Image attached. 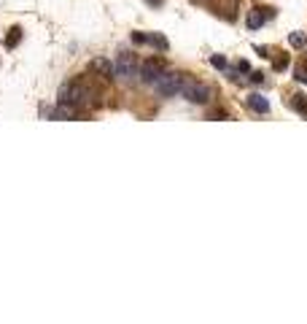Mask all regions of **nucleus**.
<instances>
[{
    "label": "nucleus",
    "instance_id": "obj_1",
    "mask_svg": "<svg viewBox=\"0 0 307 324\" xmlns=\"http://www.w3.org/2000/svg\"><path fill=\"white\" fill-rule=\"evenodd\" d=\"M92 89H86L81 81H68V84H62L59 87V103H70V105H84V103H89L92 100Z\"/></svg>",
    "mask_w": 307,
    "mask_h": 324
},
{
    "label": "nucleus",
    "instance_id": "obj_2",
    "mask_svg": "<svg viewBox=\"0 0 307 324\" xmlns=\"http://www.w3.org/2000/svg\"><path fill=\"white\" fill-rule=\"evenodd\" d=\"M140 76V65H138V57L130 54V51H122L113 62V78L119 81H132V78Z\"/></svg>",
    "mask_w": 307,
    "mask_h": 324
},
{
    "label": "nucleus",
    "instance_id": "obj_3",
    "mask_svg": "<svg viewBox=\"0 0 307 324\" xmlns=\"http://www.w3.org/2000/svg\"><path fill=\"white\" fill-rule=\"evenodd\" d=\"M154 87H156V92L162 97H172V95H178L181 92V87H183V73H175V70H164L162 76L154 81Z\"/></svg>",
    "mask_w": 307,
    "mask_h": 324
},
{
    "label": "nucleus",
    "instance_id": "obj_4",
    "mask_svg": "<svg viewBox=\"0 0 307 324\" xmlns=\"http://www.w3.org/2000/svg\"><path fill=\"white\" fill-rule=\"evenodd\" d=\"M181 95H183L189 103L202 105V103H208V100H210V87H205V84H199V81H186V78H183Z\"/></svg>",
    "mask_w": 307,
    "mask_h": 324
},
{
    "label": "nucleus",
    "instance_id": "obj_5",
    "mask_svg": "<svg viewBox=\"0 0 307 324\" xmlns=\"http://www.w3.org/2000/svg\"><path fill=\"white\" fill-rule=\"evenodd\" d=\"M162 73H164V62H162V59H146V62L140 65V81H143V84H154Z\"/></svg>",
    "mask_w": 307,
    "mask_h": 324
},
{
    "label": "nucleus",
    "instance_id": "obj_6",
    "mask_svg": "<svg viewBox=\"0 0 307 324\" xmlns=\"http://www.w3.org/2000/svg\"><path fill=\"white\" fill-rule=\"evenodd\" d=\"M89 68L95 70L103 81H111V78H113V62H108V59H103V57H95L89 62Z\"/></svg>",
    "mask_w": 307,
    "mask_h": 324
},
{
    "label": "nucleus",
    "instance_id": "obj_7",
    "mask_svg": "<svg viewBox=\"0 0 307 324\" xmlns=\"http://www.w3.org/2000/svg\"><path fill=\"white\" fill-rule=\"evenodd\" d=\"M272 14H275L272 8H259V11H253V14L248 16V27H251V30L262 27V24H264V22H267V19H270Z\"/></svg>",
    "mask_w": 307,
    "mask_h": 324
},
{
    "label": "nucleus",
    "instance_id": "obj_8",
    "mask_svg": "<svg viewBox=\"0 0 307 324\" xmlns=\"http://www.w3.org/2000/svg\"><path fill=\"white\" fill-rule=\"evenodd\" d=\"M248 108H253L256 114H267V111H270V103L264 100V95H251L248 97Z\"/></svg>",
    "mask_w": 307,
    "mask_h": 324
},
{
    "label": "nucleus",
    "instance_id": "obj_9",
    "mask_svg": "<svg viewBox=\"0 0 307 324\" xmlns=\"http://www.w3.org/2000/svg\"><path fill=\"white\" fill-rule=\"evenodd\" d=\"M73 116H76V105L70 103H59L54 108V119H73Z\"/></svg>",
    "mask_w": 307,
    "mask_h": 324
},
{
    "label": "nucleus",
    "instance_id": "obj_10",
    "mask_svg": "<svg viewBox=\"0 0 307 324\" xmlns=\"http://www.w3.org/2000/svg\"><path fill=\"white\" fill-rule=\"evenodd\" d=\"M146 43L156 46V49H167V38H164V35H156V32H151V35H146Z\"/></svg>",
    "mask_w": 307,
    "mask_h": 324
},
{
    "label": "nucleus",
    "instance_id": "obj_11",
    "mask_svg": "<svg viewBox=\"0 0 307 324\" xmlns=\"http://www.w3.org/2000/svg\"><path fill=\"white\" fill-rule=\"evenodd\" d=\"M19 41H22V27H11V35H5V46L14 49Z\"/></svg>",
    "mask_w": 307,
    "mask_h": 324
},
{
    "label": "nucleus",
    "instance_id": "obj_12",
    "mask_svg": "<svg viewBox=\"0 0 307 324\" xmlns=\"http://www.w3.org/2000/svg\"><path fill=\"white\" fill-rule=\"evenodd\" d=\"M291 105H294L297 111H302V114L307 116V103H305V97H302V95H297V100H291Z\"/></svg>",
    "mask_w": 307,
    "mask_h": 324
},
{
    "label": "nucleus",
    "instance_id": "obj_13",
    "mask_svg": "<svg viewBox=\"0 0 307 324\" xmlns=\"http://www.w3.org/2000/svg\"><path fill=\"white\" fill-rule=\"evenodd\" d=\"M210 62H213V68H218V70H224V68H226V59H224L221 54H213V57H210Z\"/></svg>",
    "mask_w": 307,
    "mask_h": 324
},
{
    "label": "nucleus",
    "instance_id": "obj_14",
    "mask_svg": "<svg viewBox=\"0 0 307 324\" xmlns=\"http://www.w3.org/2000/svg\"><path fill=\"white\" fill-rule=\"evenodd\" d=\"M289 41H291L294 46H305V43H307V38H305V35H299V32H294V35L289 38Z\"/></svg>",
    "mask_w": 307,
    "mask_h": 324
},
{
    "label": "nucleus",
    "instance_id": "obj_15",
    "mask_svg": "<svg viewBox=\"0 0 307 324\" xmlns=\"http://www.w3.org/2000/svg\"><path fill=\"white\" fill-rule=\"evenodd\" d=\"M237 70H240V73H251V65L245 62V59H240V62H237Z\"/></svg>",
    "mask_w": 307,
    "mask_h": 324
},
{
    "label": "nucleus",
    "instance_id": "obj_16",
    "mask_svg": "<svg viewBox=\"0 0 307 324\" xmlns=\"http://www.w3.org/2000/svg\"><path fill=\"white\" fill-rule=\"evenodd\" d=\"M132 41H135V43H146V35H143V32H132Z\"/></svg>",
    "mask_w": 307,
    "mask_h": 324
},
{
    "label": "nucleus",
    "instance_id": "obj_17",
    "mask_svg": "<svg viewBox=\"0 0 307 324\" xmlns=\"http://www.w3.org/2000/svg\"><path fill=\"white\" fill-rule=\"evenodd\" d=\"M286 65H289V59H286V57H280L278 62H275V68H278V70H286Z\"/></svg>",
    "mask_w": 307,
    "mask_h": 324
},
{
    "label": "nucleus",
    "instance_id": "obj_18",
    "mask_svg": "<svg viewBox=\"0 0 307 324\" xmlns=\"http://www.w3.org/2000/svg\"><path fill=\"white\" fill-rule=\"evenodd\" d=\"M248 76H251V81H256V84H259V81H262V78H264L262 73H248Z\"/></svg>",
    "mask_w": 307,
    "mask_h": 324
},
{
    "label": "nucleus",
    "instance_id": "obj_19",
    "mask_svg": "<svg viewBox=\"0 0 307 324\" xmlns=\"http://www.w3.org/2000/svg\"><path fill=\"white\" fill-rule=\"evenodd\" d=\"M151 3H159V0H151Z\"/></svg>",
    "mask_w": 307,
    "mask_h": 324
}]
</instances>
